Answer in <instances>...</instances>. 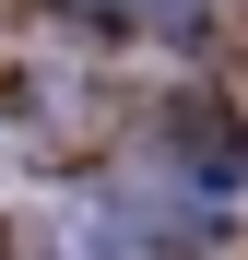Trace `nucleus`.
<instances>
[{"label": "nucleus", "mask_w": 248, "mask_h": 260, "mask_svg": "<svg viewBox=\"0 0 248 260\" xmlns=\"http://www.w3.org/2000/svg\"><path fill=\"white\" fill-rule=\"evenodd\" d=\"M71 12H165V0H71Z\"/></svg>", "instance_id": "1"}]
</instances>
